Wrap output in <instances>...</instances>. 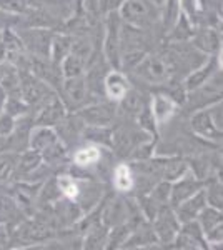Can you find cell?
I'll return each instance as SVG.
<instances>
[{
  "label": "cell",
  "instance_id": "obj_1",
  "mask_svg": "<svg viewBox=\"0 0 223 250\" xmlns=\"http://www.w3.org/2000/svg\"><path fill=\"white\" fill-rule=\"evenodd\" d=\"M160 10L150 0H123L117 12L127 25L147 29L160 19Z\"/></svg>",
  "mask_w": 223,
  "mask_h": 250
},
{
  "label": "cell",
  "instance_id": "obj_2",
  "mask_svg": "<svg viewBox=\"0 0 223 250\" xmlns=\"http://www.w3.org/2000/svg\"><path fill=\"white\" fill-rule=\"evenodd\" d=\"M120 29H122V19L119 12H108L107 22H105V42L103 52L105 59L115 70H120V54H122V43H120Z\"/></svg>",
  "mask_w": 223,
  "mask_h": 250
},
{
  "label": "cell",
  "instance_id": "obj_3",
  "mask_svg": "<svg viewBox=\"0 0 223 250\" xmlns=\"http://www.w3.org/2000/svg\"><path fill=\"white\" fill-rule=\"evenodd\" d=\"M150 225H152L158 244L172 245L173 239H175L178 230H180L182 224L177 219L175 210H173L172 205H163L157 212V215L153 217V220L150 222Z\"/></svg>",
  "mask_w": 223,
  "mask_h": 250
},
{
  "label": "cell",
  "instance_id": "obj_4",
  "mask_svg": "<svg viewBox=\"0 0 223 250\" xmlns=\"http://www.w3.org/2000/svg\"><path fill=\"white\" fill-rule=\"evenodd\" d=\"M20 75V87H19V94L22 97V100L27 104L28 107H39L48 95L52 94L50 85H47L43 80H40L39 77H35L34 74L23 68L22 72L19 70Z\"/></svg>",
  "mask_w": 223,
  "mask_h": 250
},
{
  "label": "cell",
  "instance_id": "obj_5",
  "mask_svg": "<svg viewBox=\"0 0 223 250\" xmlns=\"http://www.w3.org/2000/svg\"><path fill=\"white\" fill-rule=\"evenodd\" d=\"M150 135L145 130H133L128 127L112 128V145L110 148L119 157H130L137 147L143 142H148Z\"/></svg>",
  "mask_w": 223,
  "mask_h": 250
},
{
  "label": "cell",
  "instance_id": "obj_6",
  "mask_svg": "<svg viewBox=\"0 0 223 250\" xmlns=\"http://www.w3.org/2000/svg\"><path fill=\"white\" fill-rule=\"evenodd\" d=\"M170 63L162 55H147L133 68L135 75L147 83H165L170 77Z\"/></svg>",
  "mask_w": 223,
  "mask_h": 250
},
{
  "label": "cell",
  "instance_id": "obj_7",
  "mask_svg": "<svg viewBox=\"0 0 223 250\" xmlns=\"http://www.w3.org/2000/svg\"><path fill=\"white\" fill-rule=\"evenodd\" d=\"M20 40H22L23 50L30 52V55H39V57H47L50 52V43L54 32L42 27H30V29H22L17 32Z\"/></svg>",
  "mask_w": 223,
  "mask_h": 250
},
{
  "label": "cell",
  "instance_id": "obj_8",
  "mask_svg": "<svg viewBox=\"0 0 223 250\" xmlns=\"http://www.w3.org/2000/svg\"><path fill=\"white\" fill-rule=\"evenodd\" d=\"M80 119L85 125H112L113 119L117 115V104L108 100V102H93L90 105L82 107L79 110Z\"/></svg>",
  "mask_w": 223,
  "mask_h": 250
},
{
  "label": "cell",
  "instance_id": "obj_9",
  "mask_svg": "<svg viewBox=\"0 0 223 250\" xmlns=\"http://www.w3.org/2000/svg\"><path fill=\"white\" fill-rule=\"evenodd\" d=\"M39 115L35 119V125H48V127H55L63 117L67 115V105L63 104V100L60 99L55 92H52L50 95L43 100L39 105Z\"/></svg>",
  "mask_w": 223,
  "mask_h": 250
},
{
  "label": "cell",
  "instance_id": "obj_10",
  "mask_svg": "<svg viewBox=\"0 0 223 250\" xmlns=\"http://www.w3.org/2000/svg\"><path fill=\"white\" fill-rule=\"evenodd\" d=\"M203 187V180H200L192 170H186L180 179L172 182V190H170V205L177 207L180 202H183L188 197H192L193 193L202 190Z\"/></svg>",
  "mask_w": 223,
  "mask_h": 250
},
{
  "label": "cell",
  "instance_id": "obj_11",
  "mask_svg": "<svg viewBox=\"0 0 223 250\" xmlns=\"http://www.w3.org/2000/svg\"><path fill=\"white\" fill-rule=\"evenodd\" d=\"M62 94H63V104L65 105H74L79 107L87 100V83H85V77L83 75H79V77H68V79H62Z\"/></svg>",
  "mask_w": 223,
  "mask_h": 250
},
{
  "label": "cell",
  "instance_id": "obj_12",
  "mask_svg": "<svg viewBox=\"0 0 223 250\" xmlns=\"http://www.w3.org/2000/svg\"><path fill=\"white\" fill-rule=\"evenodd\" d=\"M190 125H192L193 132H195L198 137H202V139L222 140V130H218L217 125H215V122L212 120L208 107H203L202 110L195 112V114L192 115Z\"/></svg>",
  "mask_w": 223,
  "mask_h": 250
},
{
  "label": "cell",
  "instance_id": "obj_13",
  "mask_svg": "<svg viewBox=\"0 0 223 250\" xmlns=\"http://www.w3.org/2000/svg\"><path fill=\"white\" fill-rule=\"evenodd\" d=\"M148 107L157 125H163L175 115L178 104L167 94H155L148 100Z\"/></svg>",
  "mask_w": 223,
  "mask_h": 250
},
{
  "label": "cell",
  "instance_id": "obj_14",
  "mask_svg": "<svg viewBox=\"0 0 223 250\" xmlns=\"http://www.w3.org/2000/svg\"><path fill=\"white\" fill-rule=\"evenodd\" d=\"M148 105V100L145 97L143 92H140L139 88L130 87L123 94V97L117 102V108L120 110L122 115L130 117V119H137L139 114Z\"/></svg>",
  "mask_w": 223,
  "mask_h": 250
},
{
  "label": "cell",
  "instance_id": "obj_15",
  "mask_svg": "<svg viewBox=\"0 0 223 250\" xmlns=\"http://www.w3.org/2000/svg\"><path fill=\"white\" fill-rule=\"evenodd\" d=\"M217 70H218V59H217V55H212V57L206 59L203 63H200L198 67L193 68V72H190V74L186 75V79L183 82V88L186 90V94L203 85Z\"/></svg>",
  "mask_w": 223,
  "mask_h": 250
},
{
  "label": "cell",
  "instance_id": "obj_16",
  "mask_svg": "<svg viewBox=\"0 0 223 250\" xmlns=\"http://www.w3.org/2000/svg\"><path fill=\"white\" fill-rule=\"evenodd\" d=\"M190 40H192V45L205 55H215L222 47V39L218 32L210 27H203V29L193 32V37Z\"/></svg>",
  "mask_w": 223,
  "mask_h": 250
},
{
  "label": "cell",
  "instance_id": "obj_17",
  "mask_svg": "<svg viewBox=\"0 0 223 250\" xmlns=\"http://www.w3.org/2000/svg\"><path fill=\"white\" fill-rule=\"evenodd\" d=\"M205 205H206V200H205L203 188H202V190L193 193L192 197H188L183 202H180L177 207H173V210H175V215H177V219L180 220V224H185V222H190V220H197L198 213H200V210Z\"/></svg>",
  "mask_w": 223,
  "mask_h": 250
},
{
  "label": "cell",
  "instance_id": "obj_18",
  "mask_svg": "<svg viewBox=\"0 0 223 250\" xmlns=\"http://www.w3.org/2000/svg\"><path fill=\"white\" fill-rule=\"evenodd\" d=\"M83 127H85V122L80 119L79 114H75V115L67 114L59 124L55 125V130H57L59 139L67 145L70 142H75L77 139H82Z\"/></svg>",
  "mask_w": 223,
  "mask_h": 250
},
{
  "label": "cell",
  "instance_id": "obj_19",
  "mask_svg": "<svg viewBox=\"0 0 223 250\" xmlns=\"http://www.w3.org/2000/svg\"><path fill=\"white\" fill-rule=\"evenodd\" d=\"M40 167H42V157H40V152L28 148V150L23 152L22 155H17V162H15L14 175L12 177L28 180Z\"/></svg>",
  "mask_w": 223,
  "mask_h": 250
},
{
  "label": "cell",
  "instance_id": "obj_20",
  "mask_svg": "<svg viewBox=\"0 0 223 250\" xmlns=\"http://www.w3.org/2000/svg\"><path fill=\"white\" fill-rule=\"evenodd\" d=\"M128 88H130V82H128V79L125 77L123 72L122 70L107 72L105 80H103V94H105V97H108V100L119 102Z\"/></svg>",
  "mask_w": 223,
  "mask_h": 250
},
{
  "label": "cell",
  "instance_id": "obj_21",
  "mask_svg": "<svg viewBox=\"0 0 223 250\" xmlns=\"http://www.w3.org/2000/svg\"><path fill=\"white\" fill-rule=\"evenodd\" d=\"M59 135H57L55 127H48V125H35L32 127L30 134H28V148L32 150L42 152L48 145L57 142Z\"/></svg>",
  "mask_w": 223,
  "mask_h": 250
},
{
  "label": "cell",
  "instance_id": "obj_22",
  "mask_svg": "<svg viewBox=\"0 0 223 250\" xmlns=\"http://www.w3.org/2000/svg\"><path fill=\"white\" fill-rule=\"evenodd\" d=\"M85 237L82 240V247L88 250H97V249H105L107 247V239H108V227H105L102 222L90 225L85 229Z\"/></svg>",
  "mask_w": 223,
  "mask_h": 250
},
{
  "label": "cell",
  "instance_id": "obj_23",
  "mask_svg": "<svg viewBox=\"0 0 223 250\" xmlns=\"http://www.w3.org/2000/svg\"><path fill=\"white\" fill-rule=\"evenodd\" d=\"M82 139L97 147H110L112 145V127L110 125H85Z\"/></svg>",
  "mask_w": 223,
  "mask_h": 250
},
{
  "label": "cell",
  "instance_id": "obj_24",
  "mask_svg": "<svg viewBox=\"0 0 223 250\" xmlns=\"http://www.w3.org/2000/svg\"><path fill=\"white\" fill-rule=\"evenodd\" d=\"M70 47H72V35L54 34L50 43V52H48V60L54 65H60V62L70 54Z\"/></svg>",
  "mask_w": 223,
  "mask_h": 250
},
{
  "label": "cell",
  "instance_id": "obj_25",
  "mask_svg": "<svg viewBox=\"0 0 223 250\" xmlns=\"http://www.w3.org/2000/svg\"><path fill=\"white\" fill-rule=\"evenodd\" d=\"M112 179H113V187H115L117 192L120 193L130 192L133 188V180H135L133 168L127 164H119L113 168Z\"/></svg>",
  "mask_w": 223,
  "mask_h": 250
},
{
  "label": "cell",
  "instance_id": "obj_26",
  "mask_svg": "<svg viewBox=\"0 0 223 250\" xmlns=\"http://www.w3.org/2000/svg\"><path fill=\"white\" fill-rule=\"evenodd\" d=\"M193 23L190 22L188 17L182 12L180 17L177 19V22L172 25V29L168 30V39L170 40H175L177 43H183L186 40H190L193 37Z\"/></svg>",
  "mask_w": 223,
  "mask_h": 250
},
{
  "label": "cell",
  "instance_id": "obj_27",
  "mask_svg": "<svg viewBox=\"0 0 223 250\" xmlns=\"http://www.w3.org/2000/svg\"><path fill=\"white\" fill-rule=\"evenodd\" d=\"M72 160H74V165H79V167H93L102 160V152H100V147L97 145H87V147H82L72 155Z\"/></svg>",
  "mask_w": 223,
  "mask_h": 250
},
{
  "label": "cell",
  "instance_id": "obj_28",
  "mask_svg": "<svg viewBox=\"0 0 223 250\" xmlns=\"http://www.w3.org/2000/svg\"><path fill=\"white\" fill-rule=\"evenodd\" d=\"M197 222H198V225L202 227L203 235H205V233H208L212 229L222 225V222H223L222 208L212 207V205H205V207L200 210V213H198Z\"/></svg>",
  "mask_w": 223,
  "mask_h": 250
},
{
  "label": "cell",
  "instance_id": "obj_29",
  "mask_svg": "<svg viewBox=\"0 0 223 250\" xmlns=\"http://www.w3.org/2000/svg\"><path fill=\"white\" fill-rule=\"evenodd\" d=\"M67 155H68V148H67V145L62 142V140H57V142L48 145L47 148H43V150L40 152L42 164H45V165L62 164L63 160L67 159Z\"/></svg>",
  "mask_w": 223,
  "mask_h": 250
},
{
  "label": "cell",
  "instance_id": "obj_30",
  "mask_svg": "<svg viewBox=\"0 0 223 250\" xmlns=\"http://www.w3.org/2000/svg\"><path fill=\"white\" fill-rule=\"evenodd\" d=\"M188 170V164L180 157H167L163 162V168H162V179L173 182V180L180 179L183 173Z\"/></svg>",
  "mask_w": 223,
  "mask_h": 250
},
{
  "label": "cell",
  "instance_id": "obj_31",
  "mask_svg": "<svg viewBox=\"0 0 223 250\" xmlns=\"http://www.w3.org/2000/svg\"><path fill=\"white\" fill-rule=\"evenodd\" d=\"M60 74H62V79H68V77H79V75L85 74V68H87V62L83 59L77 57L74 54H68L65 59L60 62Z\"/></svg>",
  "mask_w": 223,
  "mask_h": 250
},
{
  "label": "cell",
  "instance_id": "obj_32",
  "mask_svg": "<svg viewBox=\"0 0 223 250\" xmlns=\"http://www.w3.org/2000/svg\"><path fill=\"white\" fill-rule=\"evenodd\" d=\"M203 193H205V200L206 205H212V207L222 208L223 204V193H222V179L218 180L217 177H212V179L206 182L203 180Z\"/></svg>",
  "mask_w": 223,
  "mask_h": 250
},
{
  "label": "cell",
  "instance_id": "obj_33",
  "mask_svg": "<svg viewBox=\"0 0 223 250\" xmlns=\"http://www.w3.org/2000/svg\"><path fill=\"white\" fill-rule=\"evenodd\" d=\"M93 52V45L90 43V39L85 37V35H77V37H72V47H70V54L77 55V57L83 59L87 62L90 59Z\"/></svg>",
  "mask_w": 223,
  "mask_h": 250
},
{
  "label": "cell",
  "instance_id": "obj_34",
  "mask_svg": "<svg viewBox=\"0 0 223 250\" xmlns=\"http://www.w3.org/2000/svg\"><path fill=\"white\" fill-rule=\"evenodd\" d=\"M162 9H163V15H162V19H163V27H165V32H168L182 14L180 2H178V0H165Z\"/></svg>",
  "mask_w": 223,
  "mask_h": 250
},
{
  "label": "cell",
  "instance_id": "obj_35",
  "mask_svg": "<svg viewBox=\"0 0 223 250\" xmlns=\"http://www.w3.org/2000/svg\"><path fill=\"white\" fill-rule=\"evenodd\" d=\"M15 162H17V154L0 152V184L7 182L14 175Z\"/></svg>",
  "mask_w": 223,
  "mask_h": 250
},
{
  "label": "cell",
  "instance_id": "obj_36",
  "mask_svg": "<svg viewBox=\"0 0 223 250\" xmlns=\"http://www.w3.org/2000/svg\"><path fill=\"white\" fill-rule=\"evenodd\" d=\"M27 10L28 5L25 0H0V12L7 15H23Z\"/></svg>",
  "mask_w": 223,
  "mask_h": 250
},
{
  "label": "cell",
  "instance_id": "obj_37",
  "mask_svg": "<svg viewBox=\"0 0 223 250\" xmlns=\"http://www.w3.org/2000/svg\"><path fill=\"white\" fill-rule=\"evenodd\" d=\"M17 212H20V208L14 200V197L7 195V193H0V215L7 219V217L15 215Z\"/></svg>",
  "mask_w": 223,
  "mask_h": 250
},
{
  "label": "cell",
  "instance_id": "obj_38",
  "mask_svg": "<svg viewBox=\"0 0 223 250\" xmlns=\"http://www.w3.org/2000/svg\"><path fill=\"white\" fill-rule=\"evenodd\" d=\"M180 2L182 12L188 17L192 23H195L198 20V12H200V2L198 0H178Z\"/></svg>",
  "mask_w": 223,
  "mask_h": 250
},
{
  "label": "cell",
  "instance_id": "obj_39",
  "mask_svg": "<svg viewBox=\"0 0 223 250\" xmlns=\"http://www.w3.org/2000/svg\"><path fill=\"white\" fill-rule=\"evenodd\" d=\"M15 128V119L5 112H0V137L2 139H9Z\"/></svg>",
  "mask_w": 223,
  "mask_h": 250
},
{
  "label": "cell",
  "instance_id": "obj_40",
  "mask_svg": "<svg viewBox=\"0 0 223 250\" xmlns=\"http://www.w3.org/2000/svg\"><path fill=\"white\" fill-rule=\"evenodd\" d=\"M7 22H9V17H7V14H3V12H0V35H2L3 29L7 27Z\"/></svg>",
  "mask_w": 223,
  "mask_h": 250
},
{
  "label": "cell",
  "instance_id": "obj_41",
  "mask_svg": "<svg viewBox=\"0 0 223 250\" xmlns=\"http://www.w3.org/2000/svg\"><path fill=\"white\" fill-rule=\"evenodd\" d=\"M150 2H152L153 5H157L158 9H162V7H163V3H165V0H150Z\"/></svg>",
  "mask_w": 223,
  "mask_h": 250
},
{
  "label": "cell",
  "instance_id": "obj_42",
  "mask_svg": "<svg viewBox=\"0 0 223 250\" xmlns=\"http://www.w3.org/2000/svg\"><path fill=\"white\" fill-rule=\"evenodd\" d=\"M7 139H2V137H0V152H3V142H5Z\"/></svg>",
  "mask_w": 223,
  "mask_h": 250
},
{
  "label": "cell",
  "instance_id": "obj_43",
  "mask_svg": "<svg viewBox=\"0 0 223 250\" xmlns=\"http://www.w3.org/2000/svg\"><path fill=\"white\" fill-rule=\"evenodd\" d=\"M2 108H3V107H2V105H0V110H2Z\"/></svg>",
  "mask_w": 223,
  "mask_h": 250
}]
</instances>
